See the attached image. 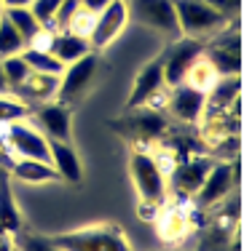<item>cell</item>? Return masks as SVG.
<instances>
[{
	"instance_id": "6da1fadb",
	"label": "cell",
	"mask_w": 244,
	"mask_h": 251,
	"mask_svg": "<svg viewBox=\"0 0 244 251\" xmlns=\"http://www.w3.org/2000/svg\"><path fill=\"white\" fill-rule=\"evenodd\" d=\"M62 251H134L118 225H92L49 238Z\"/></svg>"
},
{
	"instance_id": "7a4b0ae2",
	"label": "cell",
	"mask_w": 244,
	"mask_h": 251,
	"mask_svg": "<svg viewBox=\"0 0 244 251\" xmlns=\"http://www.w3.org/2000/svg\"><path fill=\"white\" fill-rule=\"evenodd\" d=\"M129 174H132L134 190L140 193V203H151V206H164L166 195H169V184H166V171L145 150H134L129 155Z\"/></svg>"
},
{
	"instance_id": "3957f363",
	"label": "cell",
	"mask_w": 244,
	"mask_h": 251,
	"mask_svg": "<svg viewBox=\"0 0 244 251\" xmlns=\"http://www.w3.org/2000/svg\"><path fill=\"white\" fill-rule=\"evenodd\" d=\"M204 62L215 70L217 77L239 75L242 73V38H239V19H231L223 32L204 43Z\"/></svg>"
},
{
	"instance_id": "277c9868",
	"label": "cell",
	"mask_w": 244,
	"mask_h": 251,
	"mask_svg": "<svg viewBox=\"0 0 244 251\" xmlns=\"http://www.w3.org/2000/svg\"><path fill=\"white\" fill-rule=\"evenodd\" d=\"M175 11L180 35H185V38L210 40L228 27V19L220 16L215 8H210L204 0H175Z\"/></svg>"
},
{
	"instance_id": "5b68a950",
	"label": "cell",
	"mask_w": 244,
	"mask_h": 251,
	"mask_svg": "<svg viewBox=\"0 0 244 251\" xmlns=\"http://www.w3.org/2000/svg\"><path fill=\"white\" fill-rule=\"evenodd\" d=\"M129 19L140 22L142 27L158 32L166 40L180 38V25H177L175 0H126Z\"/></svg>"
},
{
	"instance_id": "8992f818",
	"label": "cell",
	"mask_w": 244,
	"mask_h": 251,
	"mask_svg": "<svg viewBox=\"0 0 244 251\" xmlns=\"http://www.w3.org/2000/svg\"><path fill=\"white\" fill-rule=\"evenodd\" d=\"M99 70V56L97 51L86 53V56L75 59V62L64 64L62 75H59V88H57V101L62 104H75L78 99L86 97V91L92 88L94 77Z\"/></svg>"
},
{
	"instance_id": "52a82bcc",
	"label": "cell",
	"mask_w": 244,
	"mask_h": 251,
	"mask_svg": "<svg viewBox=\"0 0 244 251\" xmlns=\"http://www.w3.org/2000/svg\"><path fill=\"white\" fill-rule=\"evenodd\" d=\"M204 43L207 40L180 35V38H175L169 46H166V51L161 53L166 88H172V86H177V83L185 80V75H188V70L193 67V62L204 53Z\"/></svg>"
},
{
	"instance_id": "ba28073f",
	"label": "cell",
	"mask_w": 244,
	"mask_h": 251,
	"mask_svg": "<svg viewBox=\"0 0 244 251\" xmlns=\"http://www.w3.org/2000/svg\"><path fill=\"white\" fill-rule=\"evenodd\" d=\"M129 22V8L126 0H110L97 16H94V27L89 32V46L92 51H102L105 46H110L113 40L121 35V29Z\"/></svg>"
},
{
	"instance_id": "9c48e42d",
	"label": "cell",
	"mask_w": 244,
	"mask_h": 251,
	"mask_svg": "<svg viewBox=\"0 0 244 251\" xmlns=\"http://www.w3.org/2000/svg\"><path fill=\"white\" fill-rule=\"evenodd\" d=\"M234 176H231V163L228 160H215L207 171L201 187L190 195L196 208H215L220 201H225L234 193Z\"/></svg>"
},
{
	"instance_id": "30bf717a",
	"label": "cell",
	"mask_w": 244,
	"mask_h": 251,
	"mask_svg": "<svg viewBox=\"0 0 244 251\" xmlns=\"http://www.w3.org/2000/svg\"><path fill=\"white\" fill-rule=\"evenodd\" d=\"M166 110H169V115L175 118V121L196 126L204 118L207 94L199 91V88H193V86H188V83H177V86H172L169 94H166Z\"/></svg>"
},
{
	"instance_id": "8fae6325",
	"label": "cell",
	"mask_w": 244,
	"mask_h": 251,
	"mask_svg": "<svg viewBox=\"0 0 244 251\" xmlns=\"http://www.w3.org/2000/svg\"><path fill=\"white\" fill-rule=\"evenodd\" d=\"M32 123L49 142H70V104L57 99L40 101L32 112Z\"/></svg>"
},
{
	"instance_id": "7c38bea8",
	"label": "cell",
	"mask_w": 244,
	"mask_h": 251,
	"mask_svg": "<svg viewBox=\"0 0 244 251\" xmlns=\"http://www.w3.org/2000/svg\"><path fill=\"white\" fill-rule=\"evenodd\" d=\"M116 128H121V134L132 136L137 142H156L158 136L169 128L166 118L158 110H148V107H137L129 110L126 118H121L118 123H113Z\"/></svg>"
},
{
	"instance_id": "4fadbf2b",
	"label": "cell",
	"mask_w": 244,
	"mask_h": 251,
	"mask_svg": "<svg viewBox=\"0 0 244 251\" xmlns=\"http://www.w3.org/2000/svg\"><path fill=\"white\" fill-rule=\"evenodd\" d=\"M212 163H215V160L207 158V155H204V158L196 155V158L180 160L172 171H166V184H169L175 193L193 195L196 190L201 187V182H204V176H207V171H210Z\"/></svg>"
},
{
	"instance_id": "5bb4252c",
	"label": "cell",
	"mask_w": 244,
	"mask_h": 251,
	"mask_svg": "<svg viewBox=\"0 0 244 251\" xmlns=\"http://www.w3.org/2000/svg\"><path fill=\"white\" fill-rule=\"evenodd\" d=\"M161 88H166L164 80V59L156 56L140 70V75L134 77V86L126 97V110H137V107H145V101L158 94Z\"/></svg>"
},
{
	"instance_id": "9a60e30c",
	"label": "cell",
	"mask_w": 244,
	"mask_h": 251,
	"mask_svg": "<svg viewBox=\"0 0 244 251\" xmlns=\"http://www.w3.org/2000/svg\"><path fill=\"white\" fill-rule=\"evenodd\" d=\"M57 88H59V75H46V73H32L30 70V75L14 91V97L22 99L30 107V104H40V101L57 99Z\"/></svg>"
},
{
	"instance_id": "2e32d148",
	"label": "cell",
	"mask_w": 244,
	"mask_h": 251,
	"mask_svg": "<svg viewBox=\"0 0 244 251\" xmlns=\"http://www.w3.org/2000/svg\"><path fill=\"white\" fill-rule=\"evenodd\" d=\"M49 155H51V169L57 171L59 179L70 184H78L83 179V166L70 142H49Z\"/></svg>"
},
{
	"instance_id": "e0dca14e",
	"label": "cell",
	"mask_w": 244,
	"mask_h": 251,
	"mask_svg": "<svg viewBox=\"0 0 244 251\" xmlns=\"http://www.w3.org/2000/svg\"><path fill=\"white\" fill-rule=\"evenodd\" d=\"M49 51L54 53V56H57L62 64H70V62H75V59L92 53V46H89L86 38L70 32V29H57V32L51 35Z\"/></svg>"
},
{
	"instance_id": "ac0fdd59",
	"label": "cell",
	"mask_w": 244,
	"mask_h": 251,
	"mask_svg": "<svg viewBox=\"0 0 244 251\" xmlns=\"http://www.w3.org/2000/svg\"><path fill=\"white\" fill-rule=\"evenodd\" d=\"M239 97H242V77L239 75L217 77V80L210 86V91H207V110L204 112L225 110V107H231Z\"/></svg>"
},
{
	"instance_id": "d6986e66",
	"label": "cell",
	"mask_w": 244,
	"mask_h": 251,
	"mask_svg": "<svg viewBox=\"0 0 244 251\" xmlns=\"http://www.w3.org/2000/svg\"><path fill=\"white\" fill-rule=\"evenodd\" d=\"M8 176L19 179V182L30 184H43V182H57V171L51 169V163L43 160H30V158H14L8 166Z\"/></svg>"
},
{
	"instance_id": "ffe728a7",
	"label": "cell",
	"mask_w": 244,
	"mask_h": 251,
	"mask_svg": "<svg viewBox=\"0 0 244 251\" xmlns=\"http://www.w3.org/2000/svg\"><path fill=\"white\" fill-rule=\"evenodd\" d=\"M22 227V214L14 201V190H11V179L5 174L0 179V235H16Z\"/></svg>"
},
{
	"instance_id": "44dd1931",
	"label": "cell",
	"mask_w": 244,
	"mask_h": 251,
	"mask_svg": "<svg viewBox=\"0 0 244 251\" xmlns=\"http://www.w3.org/2000/svg\"><path fill=\"white\" fill-rule=\"evenodd\" d=\"M22 59L27 62V67L32 70V73H46V75H62L64 64L59 62L51 51H43V49H32V46H27L25 51H22Z\"/></svg>"
},
{
	"instance_id": "7402d4cb",
	"label": "cell",
	"mask_w": 244,
	"mask_h": 251,
	"mask_svg": "<svg viewBox=\"0 0 244 251\" xmlns=\"http://www.w3.org/2000/svg\"><path fill=\"white\" fill-rule=\"evenodd\" d=\"M3 14H5V19L16 27V32L25 38V43H30V40L43 29V25H40V22L35 19V14L30 11V5H22V8H3Z\"/></svg>"
},
{
	"instance_id": "603a6c76",
	"label": "cell",
	"mask_w": 244,
	"mask_h": 251,
	"mask_svg": "<svg viewBox=\"0 0 244 251\" xmlns=\"http://www.w3.org/2000/svg\"><path fill=\"white\" fill-rule=\"evenodd\" d=\"M3 62V77H5V86H8V94H14L16 88L25 83V77L30 75L27 62L22 59V53H14V56H5L0 59Z\"/></svg>"
},
{
	"instance_id": "cb8c5ba5",
	"label": "cell",
	"mask_w": 244,
	"mask_h": 251,
	"mask_svg": "<svg viewBox=\"0 0 244 251\" xmlns=\"http://www.w3.org/2000/svg\"><path fill=\"white\" fill-rule=\"evenodd\" d=\"M25 49H27L25 38L16 32V27L11 25V22L5 19V14H3V19H0V59L14 56V53H22Z\"/></svg>"
},
{
	"instance_id": "d4e9b609",
	"label": "cell",
	"mask_w": 244,
	"mask_h": 251,
	"mask_svg": "<svg viewBox=\"0 0 244 251\" xmlns=\"http://www.w3.org/2000/svg\"><path fill=\"white\" fill-rule=\"evenodd\" d=\"M217 80V75H215V70L210 67V64L204 62V56H199L193 62V67L188 70V75H185V80L183 83H188V86H193V88H199V91H210V86Z\"/></svg>"
},
{
	"instance_id": "484cf974",
	"label": "cell",
	"mask_w": 244,
	"mask_h": 251,
	"mask_svg": "<svg viewBox=\"0 0 244 251\" xmlns=\"http://www.w3.org/2000/svg\"><path fill=\"white\" fill-rule=\"evenodd\" d=\"M30 118V107L22 99H16L14 94H0V126L25 121Z\"/></svg>"
},
{
	"instance_id": "4316f807",
	"label": "cell",
	"mask_w": 244,
	"mask_h": 251,
	"mask_svg": "<svg viewBox=\"0 0 244 251\" xmlns=\"http://www.w3.org/2000/svg\"><path fill=\"white\" fill-rule=\"evenodd\" d=\"M59 3L62 0H32L30 3V11L35 14V19L43 25V29H49V32H54V14H57Z\"/></svg>"
},
{
	"instance_id": "83f0119b",
	"label": "cell",
	"mask_w": 244,
	"mask_h": 251,
	"mask_svg": "<svg viewBox=\"0 0 244 251\" xmlns=\"http://www.w3.org/2000/svg\"><path fill=\"white\" fill-rule=\"evenodd\" d=\"M81 11V0H62L54 14V32L57 29H67L70 22H73V16Z\"/></svg>"
},
{
	"instance_id": "f1b7e54d",
	"label": "cell",
	"mask_w": 244,
	"mask_h": 251,
	"mask_svg": "<svg viewBox=\"0 0 244 251\" xmlns=\"http://www.w3.org/2000/svg\"><path fill=\"white\" fill-rule=\"evenodd\" d=\"M16 251H62V249H57L46 235H22L16 241Z\"/></svg>"
},
{
	"instance_id": "f546056e",
	"label": "cell",
	"mask_w": 244,
	"mask_h": 251,
	"mask_svg": "<svg viewBox=\"0 0 244 251\" xmlns=\"http://www.w3.org/2000/svg\"><path fill=\"white\" fill-rule=\"evenodd\" d=\"M210 8H215L220 16L225 19H239V11H242V0H204Z\"/></svg>"
},
{
	"instance_id": "4dcf8cb0",
	"label": "cell",
	"mask_w": 244,
	"mask_h": 251,
	"mask_svg": "<svg viewBox=\"0 0 244 251\" xmlns=\"http://www.w3.org/2000/svg\"><path fill=\"white\" fill-rule=\"evenodd\" d=\"M92 27H94V14H89V11H83V8H81L78 14L73 16V22H70V27H67V29L89 40V32H92Z\"/></svg>"
},
{
	"instance_id": "1f68e13d",
	"label": "cell",
	"mask_w": 244,
	"mask_h": 251,
	"mask_svg": "<svg viewBox=\"0 0 244 251\" xmlns=\"http://www.w3.org/2000/svg\"><path fill=\"white\" fill-rule=\"evenodd\" d=\"M108 3H110V0H81V8H83V11H89V14H94V16H97V14H99V11H102Z\"/></svg>"
},
{
	"instance_id": "d6a6232c",
	"label": "cell",
	"mask_w": 244,
	"mask_h": 251,
	"mask_svg": "<svg viewBox=\"0 0 244 251\" xmlns=\"http://www.w3.org/2000/svg\"><path fill=\"white\" fill-rule=\"evenodd\" d=\"M32 0H0L3 8H22V5H30Z\"/></svg>"
},
{
	"instance_id": "836d02e7",
	"label": "cell",
	"mask_w": 244,
	"mask_h": 251,
	"mask_svg": "<svg viewBox=\"0 0 244 251\" xmlns=\"http://www.w3.org/2000/svg\"><path fill=\"white\" fill-rule=\"evenodd\" d=\"M0 251H16V246L8 241V235H0Z\"/></svg>"
},
{
	"instance_id": "e575fe53",
	"label": "cell",
	"mask_w": 244,
	"mask_h": 251,
	"mask_svg": "<svg viewBox=\"0 0 244 251\" xmlns=\"http://www.w3.org/2000/svg\"><path fill=\"white\" fill-rule=\"evenodd\" d=\"M0 94H8V86H5V77H3V62H0Z\"/></svg>"
},
{
	"instance_id": "d590c367",
	"label": "cell",
	"mask_w": 244,
	"mask_h": 251,
	"mask_svg": "<svg viewBox=\"0 0 244 251\" xmlns=\"http://www.w3.org/2000/svg\"><path fill=\"white\" fill-rule=\"evenodd\" d=\"M5 174H8V169H5V166H3V163H0V179H3Z\"/></svg>"
},
{
	"instance_id": "8d00e7d4",
	"label": "cell",
	"mask_w": 244,
	"mask_h": 251,
	"mask_svg": "<svg viewBox=\"0 0 244 251\" xmlns=\"http://www.w3.org/2000/svg\"><path fill=\"white\" fill-rule=\"evenodd\" d=\"M0 19H3V5H0Z\"/></svg>"
}]
</instances>
